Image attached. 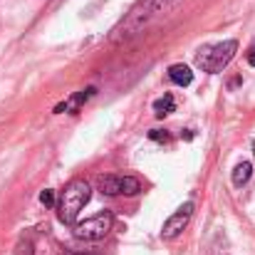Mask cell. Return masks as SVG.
Returning <instances> with one entry per match:
<instances>
[{"mask_svg":"<svg viewBox=\"0 0 255 255\" xmlns=\"http://www.w3.org/2000/svg\"><path fill=\"white\" fill-rule=\"evenodd\" d=\"M181 2H183V0H139V2L119 20V25L112 30L109 42H127V40L139 37L141 32H146V30L154 27L156 22L166 20Z\"/></svg>","mask_w":255,"mask_h":255,"instance_id":"obj_1","label":"cell"},{"mask_svg":"<svg viewBox=\"0 0 255 255\" xmlns=\"http://www.w3.org/2000/svg\"><path fill=\"white\" fill-rule=\"evenodd\" d=\"M89 198H92L89 181H85V178H72L65 186V191H62L60 201H57V216H60V221L65 226H75L77 218H80V213L85 211V206L89 203Z\"/></svg>","mask_w":255,"mask_h":255,"instance_id":"obj_2","label":"cell"},{"mask_svg":"<svg viewBox=\"0 0 255 255\" xmlns=\"http://www.w3.org/2000/svg\"><path fill=\"white\" fill-rule=\"evenodd\" d=\"M236 52H238L236 40H223V42H216V45H206L196 55V67L208 72V75H216V72L228 67V62L236 57Z\"/></svg>","mask_w":255,"mask_h":255,"instance_id":"obj_3","label":"cell"},{"mask_svg":"<svg viewBox=\"0 0 255 255\" xmlns=\"http://www.w3.org/2000/svg\"><path fill=\"white\" fill-rule=\"evenodd\" d=\"M112 226H114V216L109 211H102V213H97V216H92L87 221H77L72 226V231L82 241H102L112 231Z\"/></svg>","mask_w":255,"mask_h":255,"instance_id":"obj_4","label":"cell"},{"mask_svg":"<svg viewBox=\"0 0 255 255\" xmlns=\"http://www.w3.org/2000/svg\"><path fill=\"white\" fill-rule=\"evenodd\" d=\"M97 188L104 196H136L141 191V181L134 176H99L97 178Z\"/></svg>","mask_w":255,"mask_h":255,"instance_id":"obj_5","label":"cell"},{"mask_svg":"<svg viewBox=\"0 0 255 255\" xmlns=\"http://www.w3.org/2000/svg\"><path fill=\"white\" fill-rule=\"evenodd\" d=\"M191 216H193V201H186L176 213H171L169 218H166V223L161 226V238H164V241L178 238V236L186 231V226L191 223Z\"/></svg>","mask_w":255,"mask_h":255,"instance_id":"obj_6","label":"cell"},{"mask_svg":"<svg viewBox=\"0 0 255 255\" xmlns=\"http://www.w3.org/2000/svg\"><path fill=\"white\" fill-rule=\"evenodd\" d=\"M97 94V87H87V89H80V92H75L67 102H62V104H57L55 107V112L57 114H62V112H70V114H75V112H80L82 107H85L87 102L92 99Z\"/></svg>","mask_w":255,"mask_h":255,"instance_id":"obj_7","label":"cell"},{"mask_svg":"<svg viewBox=\"0 0 255 255\" xmlns=\"http://www.w3.org/2000/svg\"><path fill=\"white\" fill-rule=\"evenodd\" d=\"M169 80L178 87H188L193 82V72H191V67H186V65H171Z\"/></svg>","mask_w":255,"mask_h":255,"instance_id":"obj_8","label":"cell"},{"mask_svg":"<svg viewBox=\"0 0 255 255\" xmlns=\"http://www.w3.org/2000/svg\"><path fill=\"white\" fill-rule=\"evenodd\" d=\"M251 176H253V164H251V161H241V164L233 169V173H231V181H233L236 188H243V186L251 181Z\"/></svg>","mask_w":255,"mask_h":255,"instance_id":"obj_9","label":"cell"},{"mask_svg":"<svg viewBox=\"0 0 255 255\" xmlns=\"http://www.w3.org/2000/svg\"><path fill=\"white\" fill-rule=\"evenodd\" d=\"M176 109V99H173V94H164V97H159L156 102H154V114L159 117V119H164V117H169L171 112Z\"/></svg>","mask_w":255,"mask_h":255,"instance_id":"obj_10","label":"cell"},{"mask_svg":"<svg viewBox=\"0 0 255 255\" xmlns=\"http://www.w3.org/2000/svg\"><path fill=\"white\" fill-rule=\"evenodd\" d=\"M149 139L151 141H159V144H166V141H171V134L166 129H151L149 131Z\"/></svg>","mask_w":255,"mask_h":255,"instance_id":"obj_11","label":"cell"},{"mask_svg":"<svg viewBox=\"0 0 255 255\" xmlns=\"http://www.w3.org/2000/svg\"><path fill=\"white\" fill-rule=\"evenodd\" d=\"M40 201H42V206L52 208V206H55V191H52V188H45V191L40 193Z\"/></svg>","mask_w":255,"mask_h":255,"instance_id":"obj_12","label":"cell"},{"mask_svg":"<svg viewBox=\"0 0 255 255\" xmlns=\"http://www.w3.org/2000/svg\"><path fill=\"white\" fill-rule=\"evenodd\" d=\"M17 255H32V243H30V241L20 243V246H17Z\"/></svg>","mask_w":255,"mask_h":255,"instance_id":"obj_13","label":"cell"},{"mask_svg":"<svg viewBox=\"0 0 255 255\" xmlns=\"http://www.w3.org/2000/svg\"><path fill=\"white\" fill-rule=\"evenodd\" d=\"M246 60H248V65L251 67H255V42L248 47V52H246Z\"/></svg>","mask_w":255,"mask_h":255,"instance_id":"obj_14","label":"cell"},{"mask_svg":"<svg viewBox=\"0 0 255 255\" xmlns=\"http://www.w3.org/2000/svg\"><path fill=\"white\" fill-rule=\"evenodd\" d=\"M65 255H82V253H75V251H67V253H65ZM87 255H89V253H87Z\"/></svg>","mask_w":255,"mask_h":255,"instance_id":"obj_15","label":"cell"},{"mask_svg":"<svg viewBox=\"0 0 255 255\" xmlns=\"http://www.w3.org/2000/svg\"><path fill=\"white\" fill-rule=\"evenodd\" d=\"M253 156H255V139H253Z\"/></svg>","mask_w":255,"mask_h":255,"instance_id":"obj_16","label":"cell"}]
</instances>
